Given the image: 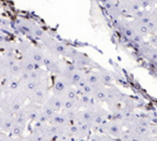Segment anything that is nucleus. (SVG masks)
I'll use <instances>...</instances> for the list:
<instances>
[{
  "mask_svg": "<svg viewBox=\"0 0 157 141\" xmlns=\"http://www.w3.org/2000/svg\"><path fill=\"white\" fill-rule=\"evenodd\" d=\"M107 12L111 18L119 19V18H121L122 14H123V9H122V7L120 6V2H117V3H114Z\"/></svg>",
  "mask_w": 157,
  "mask_h": 141,
  "instance_id": "ddd939ff",
  "label": "nucleus"
},
{
  "mask_svg": "<svg viewBox=\"0 0 157 141\" xmlns=\"http://www.w3.org/2000/svg\"><path fill=\"white\" fill-rule=\"evenodd\" d=\"M64 63L53 54H45L44 62H43V66H45L47 70H50L51 73L55 74V75H59L63 68Z\"/></svg>",
  "mask_w": 157,
  "mask_h": 141,
  "instance_id": "f03ea898",
  "label": "nucleus"
},
{
  "mask_svg": "<svg viewBox=\"0 0 157 141\" xmlns=\"http://www.w3.org/2000/svg\"><path fill=\"white\" fill-rule=\"evenodd\" d=\"M107 97V86L103 84L98 83L96 85H92V93L91 98L96 103H105Z\"/></svg>",
  "mask_w": 157,
  "mask_h": 141,
  "instance_id": "39448f33",
  "label": "nucleus"
},
{
  "mask_svg": "<svg viewBox=\"0 0 157 141\" xmlns=\"http://www.w3.org/2000/svg\"><path fill=\"white\" fill-rule=\"evenodd\" d=\"M146 26H147V28H148V30H149V33H151V34H157V22L154 20V19H153V18L151 19Z\"/></svg>",
  "mask_w": 157,
  "mask_h": 141,
  "instance_id": "f3484780",
  "label": "nucleus"
},
{
  "mask_svg": "<svg viewBox=\"0 0 157 141\" xmlns=\"http://www.w3.org/2000/svg\"><path fill=\"white\" fill-rule=\"evenodd\" d=\"M145 58H147L148 62H153V61H156L157 62V47H155V46L151 47Z\"/></svg>",
  "mask_w": 157,
  "mask_h": 141,
  "instance_id": "dca6fc26",
  "label": "nucleus"
},
{
  "mask_svg": "<svg viewBox=\"0 0 157 141\" xmlns=\"http://www.w3.org/2000/svg\"><path fill=\"white\" fill-rule=\"evenodd\" d=\"M125 95L115 86L114 84L110 85V86H107V97H105V103L109 106V108L112 107L113 105L121 103L124 99Z\"/></svg>",
  "mask_w": 157,
  "mask_h": 141,
  "instance_id": "f257e3e1",
  "label": "nucleus"
},
{
  "mask_svg": "<svg viewBox=\"0 0 157 141\" xmlns=\"http://www.w3.org/2000/svg\"><path fill=\"white\" fill-rule=\"evenodd\" d=\"M151 47H152V44H151L149 42H145L144 41L141 45H140L139 47H137V49H136V50H137V53H139L140 56H142V58H145Z\"/></svg>",
  "mask_w": 157,
  "mask_h": 141,
  "instance_id": "4468645a",
  "label": "nucleus"
},
{
  "mask_svg": "<svg viewBox=\"0 0 157 141\" xmlns=\"http://www.w3.org/2000/svg\"><path fill=\"white\" fill-rule=\"evenodd\" d=\"M69 86H71V85L68 84V82L66 81V79H64L63 77L57 76V79H56L54 85H53V89H52L53 95H56V96L63 98L66 89H67Z\"/></svg>",
  "mask_w": 157,
  "mask_h": 141,
  "instance_id": "6e6552de",
  "label": "nucleus"
},
{
  "mask_svg": "<svg viewBox=\"0 0 157 141\" xmlns=\"http://www.w3.org/2000/svg\"><path fill=\"white\" fill-rule=\"evenodd\" d=\"M25 55H28L33 63L37 67H41L43 66V62H44V58H45V53L43 52L42 50H40L37 47H33L32 46L31 49L29 50V52L26 53Z\"/></svg>",
  "mask_w": 157,
  "mask_h": 141,
  "instance_id": "0eeeda50",
  "label": "nucleus"
},
{
  "mask_svg": "<svg viewBox=\"0 0 157 141\" xmlns=\"http://www.w3.org/2000/svg\"><path fill=\"white\" fill-rule=\"evenodd\" d=\"M120 6L123 9V12L126 11V12L131 13V14H133L134 12L142 9L137 0H122L120 2Z\"/></svg>",
  "mask_w": 157,
  "mask_h": 141,
  "instance_id": "1a4fd4ad",
  "label": "nucleus"
},
{
  "mask_svg": "<svg viewBox=\"0 0 157 141\" xmlns=\"http://www.w3.org/2000/svg\"><path fill=\"white\" fill-rule=\"evenodd\" d=\"M149 43L152 44V46H155L157 47V35H154V37L151 39V41H149Z\"/></svg>",
  "mask_w": 157,
  "mask_h": 141,
  "instance_id": "aec40b11",
  "label": "nucleus"
},
{
  "mask_svg": "<svg viewBox=\"0 0 157 141\" xmlns=\"http://www.w3.org/2000/svg\"><path fill=\"white\" fill-rule=\"evenodd\" d=\"M32 47V45L30 44L29 42H22L20 44L17 45V52H19L21 54V56L25 55L26 53L29 52V50Z\"/></svg>",
  "mask_w": 157,
  "mask_h": 141,
  "instance_id": "2eb2a0df",
  "label": "nucleus"
},
{
  "mask_svg": "<svg viewBox=\"0 0 157 141\" xmlns=\"http://www.w3.org/2000/svg\"><path fill=\"white\" fill-rule=\"evenodd\" d=\"M140 3V6H141L142 9H147L149 8V1L148 0H137Z\"/></svg>",
  "mask_w": 157,
  "mask_h": 141,
  "instance_id": "6ab92c4d",
  "label": "nucleus"
},
{
  "mask_svg": "<svg viewBox=\"0 0 157 141\" xmlns=\"http://www.w3.org/2000/svg\"><path fill=\"white\" fill-rule=\"evenodd\" d=\"M47 97H48V89L46 87H40L36 91H34L32 94L29 95L28 99L31 103H34V104L43 105L46 102Z\"/></svg>",
  "mask_w": 157,
  "mask_h": 141,
  "instance_id": "7ed1b4c3",
  "label": "nucleus"
},
{
  "mask_svg": "<svg viewBox=\"0 0 157 141\" xmlns=\"http://www.w3.org/2000/svg\"><path fill=\"white\" fill-rule=\"evenodd\" d=\"M85 79H86L87 84L89 85H96V84L100 83L99 79V72L98 70H90V72H86L85 74Z\"/></svg>",
  "mask_w": 157,
  "mask_h": 141,
  "instance_id": "f8f14e48",
  "label": "nucleus"
},
{
  "mask_svg": "<svg viewBox=\"0 0 157 141\" xmlns=\"http://www.w3.org/2000/svg\"><path fill=\"white\" fill-rule=\"evenodd\" d=\"M149 1V7H154L155 5H157V0H148Z\"/></svg>",
  "mask_w": 157,
  "mask_h": 141,
  "instance_id": "412c9836",
  "label": "nucleus"
},
{
  "mask_svg": "<svg viewBox=\"0 0 157 141\" xmlns=\"http://www.w3.org/2000/svg\"><path fill=\"white\" fill-rule=\"evenodd\" d=\"M91 140H107V139H112V137L109 136V135H107V133H96V135H94V136L91 137Z\"/></svg>",
  "mask_w": 157,
  "mask_h": 141,
  "instance_id": "a211bd4d",
  "label": "nucleus"
},
{
  "mask_svg": "<svg viewBox=\"0 0 157 141\" xmlns=\"http://www.w3.org/2000/svg\"><path fill=\"white\" fill-rule=\"evenodd\" d=\"M14 116L11 114H6V112H0V130L5 132H10L11 129L14 126Z\"/></svg>",
  "mask_w": 157,
  "mask_h": 141,
  "instance_id": "423d86ee",
  "label": "nucleus"
},
{
  "mask_svg": "<svg viewBox=\"0 0 157 141\" xmlns=\"http://www.w3.org/2000/svg\"><path fill=\"white\" fill-rule=\"evenodd\" d=\"M44 104H46L47 106L52 107L55 111H62V108H63V98L56 96V95L48 96Z\"/></svg>",
  "mask_w": 157,
  "mask_h": 141,
  "instance_id": "9d476101",
  "label": "nucleus"
},
{
  "mask_svg": "<svg viewBox=\"0 0 157 141\" xmlns=\"http://www.w3.org/2000/svg\"><path fill=\"white\" fill-rule=\"evenodd\" d=\"M107 111L101 106L94 103V120H92V128H98L102 123L107 120Z\"/></svg>",
  "mask_w": 157,
  "mask_h": 141,
  "instance_id": "20e7f679",
  "label": "nucleus"
},
{
  "mask_svg": "<svg viewBox=\"0 0 157 141\" xmlns=\"http://www.w3.org/2000/svg\"><path fill=\"white\" fill-rule=\"evenodd\" d=\"M99 72V79H100V83L103 84L105 86H110L112 84H114V75H113L111 72L105 70H98Z\"/></svg>",
  "mask_w": 157,
  "mask_h": 141,
  "instance_id": "9b49d317",
  "label": "nucleus"
},
{
  "mask_svg": "<svg viewBox=\"0 0 157 141\" xmlns=\"http://www.w3.org/2000/svg\"><path fill=\"white\" fill-rule=\"evenodd\" d=\"M154 9H155V10H156V11H157V7H156V8H154Z\"/></svg>",
  "mask_w": 157,
  "mask_h": 141,
  "instance_id": "4be33fe9",
  "label": "nucleus"
}]
</instances>
